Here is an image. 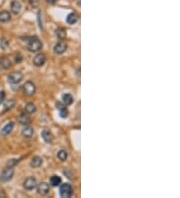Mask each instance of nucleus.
<instances>
[{
  "label": "nucleus",
  "mask_w": 180,
  "mask_h": 198,
  "mask_svg": "<svg viewBox=\"0 0 180 198\" xmlns=\"http://www.w3.org/2000/svg\"><path fill=\"white\" fill-rule=\"evenodd\" d=\"M24 41H26V45L27 48L29 51H32V52H37L42 48V42L40 41L39 39L37 38L36 36H30V37H22L21 38Z\"/></svg>",
  "instance_id": "f257e3e1"
},
{
  "label": "nucleus",
  "mask_w": 180,
  "mask_h": 198,
  "mask_svg": "<svg viewBox=\"0 0 180 198\" xmlns=\"http://www.w3.org/2000/svg\"><path fill=\"white\" fill-rule=\"evenodd\" d=\"M59 194L62 198H69L73 194V187H72L69 183L62 184L59 188Z\"/></svg>",
  "instance_id": "f03ea898"
},
{
  "label": "nucleus",
  "mask_w": 180,
  "mask_h": 198,
  "mask_svg": "<svg viewBox=\"0 0 180 198\" xmlns=\"http://www.w3.org/2000/svg\"><path fill=\"white\" fill-rule=\"evenodd\" d=\"M13 175H14V169H13V167H7V168L3 170L2 173L0 174V181L7 182L12 178Z\"/></svg>",
  "instance_id": "7ed1b4c3"
},
{
  "label": "nucleus",
  "mask_w": 180,
  "mask_h": 198,
  "mask_svg": "<svg viewBox=\"0 0 180 198\" xmlns=\"http://www.w3.org/2000/svg\"><path fill=\"white\" fill-rule=\"evenodd\" d=\"M23 79V74L19 71H15V72H11L10 74H8L7 76V80L8 82L12 83V84H17L20 83Z\"/></svg>",
  "instance_id": "20e7f679"
},
{
  "label": "nucleus",
  "mask_w": 180,
  "mask_h": 198,
  "mask_svg": "<svg viewBox=\"0 0 180 198\" xmlns=\"http://www.w3.org/2000/svg\"><path fill=\"white\" fill-rule=\"evenodd\" d=\"M23 91L27 96H32L36 91V86L32 81H26L23 85Z\"/></svg>",
  "instance_id": "39448f33"
},
{
  "label": "nucleus",
  "mask_w": 180,
  "mask_h": 198,
  "mask_svg": "<svg viewBox=\"0 0 180 198\" xmlns=\"http://www.w3.org/2000/svg\"><path fill=\"white\" fill-rule=\"evenodd\" d=\"M36 185H37V181H36V179L34 178V177H27V178L24 180V182H23L24 189H26L28 191L33 190L36 187Z\"/></svg>",
  "instance_id": "423d86ee"
},
{
  "label": "nucleus",
  "mask_w": 180,
  "mask_h": 198,
  "mask_svg": "<svg viewBox=\"0 0 180 198\" xmlns=\"http://www.w3.org/2000/svg\"><path fill=\"white\" fill-rule=\"evenodd\" d=\"M56 108H57L58 112H59L60 117L66 118L68 116L69 111H68V109L66 108V105H65L64 103H62V102H60V101H57L56 102Z\"/></svg>",
  "instance_id": "0eeeda50"
},
{
  "label": "nucleus",
  "mask_w": 180,
  "mask_h": 198,
  "mask_svg": "<svg viewBox=\"0 0 180 198\" xmlns=\"http://www.w3.org/2000/svg\"><path fill=\"white\" fill-rule=\"evenodd\" d=\"M45 61H46V56L43 53H37L35 57L33 58V63L35 66H42L44 65Z\"/></svg>",
  "instance_id": "6e6552de"
},
{
  "label": "nucleus",
  "mask_w": 180,
  "mask_h": 198,
  "mask_svg": "<svg viewBox=\"0 0 180 198\" xmlns=\"http://www.w3.org/2000/svg\"><path fill=\"white\" fill-rule=\"evenodd\" d=\"M49 190H50V187L49 185L46 183V182H41L40 184H38L37 186V192L40 194V195H47L49 193Z\"/></svg>",
  "instance_id": "1a4fd4ad"
},
{
  "label": "nucleus",
  "mask_w": 180,
  "mask_h": 198,
  "mask_svg": "<svg viewBox=\"0 0 180 198\" xmlns=\"http://www.w3.org/2000/svg\"><path fill=\"white\" fill-rule=\"evenodd\" d=\"M41 137L46 143H52L54 140V136L49 130H42L41 132Z\"/></svg>",
  "instance_id": "9d476101"
},
{
  "label": "nucleus",
  "mask_w": 180,
  "mask_h": 198,
  "mask_svg": "<svg viewBox=\"0 0 180 198\" xmlns=\"http://www.w3.org/2000/svg\"><path fill=\"white\" fill-rule=\"evenodd\" d=\"M21 3L18 2L17 0H13L11 1V4H10V9H11V12L14 13V14H18V13L21 11Z\"/></svg>",
  "instance_id": "9b49d317"
},
{
  "label": "nucleus",
  "mask_w": 180,
  "mask_h": 198,
  "mask_svg": "<svg viewBox=\"0 0 180 198\" xmlns=\"http://www.w3.org/2000/svg\"><path fill=\"white\" fill-rule=\"evenodd\" d=\"M67 49V45L65 43L63 42H58L55 44V46H54V52L56 53V54H62V53H64L65 51H66Z\"/></svg>",
  "instance_id": "f8f14e48"
},
{
  "label": "nucleus",
  "mask_w": 180,
  "mask_h": 198,
  "mask_svg": "<svg viewBox=\"0 0 180 198\" xmlns=\"http://www.w3.org/2000/svg\"><path fill=\"white\" fill-rule=\"evenodd\" d=\"M13 128H14V123H13V122H8V123L1 129V131H0V134H1L2 136L8 135L9 133H11V131L13 130Z\"/></svg>",
  "instance_id": "ddd939ff"
},
{
  "label": "nucleus",
  "mask_w": 180,
  "mask_h": 198,
  "mask_svg": "<svg viewBox=\"0 0 180 198\" xmlns=\"http://www.w3.org/2000/svg\"><path fill=\"white\" fill-rule=\"evenodd\" d=\"M9 67H11V62H10L9 58L5 57V56L0 58V70L8 69Z\"/></svg>",
  "instance_id": "4468645a"
},
{
  "label": "nucleus",
  "mask_w": 180,
  "mask_h": 198,
  "mask_svg": "<svg viewBox=\"0 0 180 198\" xmlns=\"http://www.w3.org/2000/svg\"><path fill=\"white\" fill-rule=\"evenodd\" d=\"M17 119H18L19 123L22 124V125H29V123H30V118H29V116L27 115L26 112L25 113L20 114L18 117H17Z\"/></svg>",
  "instance_id": "2eb2a0df"
},
{
  "label": "nucleus",
  "mask_w": 180,
  "mask_h": 198,
  "mask_svg": "<svg viewBox=\"0 0 180 198\" xmlns=\"http://www.w3.org/2000/svg\"><path fill=\"white\" fill-rule=\"evenodd\" d=\"M33 133H34L33 128L28 125H25V127H24L22 130V135H23V137H25V138H31L33 136Z\"/></svg>",
  "instance_id": "dca6fc26"
},
{
  "label": "nucleus",
  "mask_w": 180,
  "mask_h": 198,
  "mask_svg": "<svg viewBox=\"0 0 180 198\" xmlns=\"http://www.w3.org/2000/svg\"><path fill=\"white\" fill-rule=\"evenodd\" d=\"M66 21H67L68 24H70V25L75 24V23L78 21V15L76 14L75 12L70 13V14H68L66 17Z\"/></svg>",
  "instance_id": "f3484780"
},
{
  "label": "nucleus",
  "mask_w": 180,
  "mask_h": 198,
  "mask_svg": "<svg viewBox=\"0 0 180 198\" xmlns=\"http://www.w3.org/2000/svg\"><path fill=\"white\" fill-rule=\"evenodd\" d=\"M11 19V15L8 11L6 10H3V11H0V22H3V23H6L10 21Z\"/></svg>",
  "instance_id": "a211bd4d"
},
{
  "label": "nucleus",
  "mask_w": 180,
  "mask_h": 198,
  "mask_svg": "<svg viewBox=\"0 0 180 198\" xmlns=\"http://www.w3.org/2000/svg\"><path fill=\"white\" fill-rule=\"evenodd\" d=\"M42 158L39 156H34L32 159H31V162H30V165L33 167V168H38L40 167L41 164H42Z\"/></svg>",
  "instance_id": "6ab92c4d"
},
{
  "label": "nucleus",
  "mask_w": 180,
  "mask_h": 198,
  "mask_svg": "<svg viewBox=\"0 0 180 198\" xmlns=\"http://www.w3.org/2000/svg\"><path fill=\"white\" fill-rule=\"evenodd\" d=\"M55 35H56V37L58 39L63 40V39L66 38L67 31L64 28H57L56 30H55Z\"/></svg>",
  "instance_id": "aec40b11"
},
{
  "label": "nucleus",
  "mask_w": 180,
  "mask_h": 198,
  "mask_svg": "<svg viewBox=\"0 0 180 198\" xmlns=\"http://www.w3.org/2000/svg\"><path fill=\"white\" fill-rule=\"evenodd\" d=\"M62 101L65 105H71L73 103V97L70 93H65L62 95Z\"/></svg>",
  "instance_id": "412c9836"
},
{
  "label": "nucleus",
  "mask_w": 180,
  "mask_h": 198,
  "mask_svg": "<svg viewBox=\"0 0 180 198\" xmlns=\"http://www.w3.org/2000/svg\"><path fill=\"white\" fill-rule=\"evenodd\" d=\"M60 183H61V177L60 176L53 175L50 178V184L52 186H58V185H60Z\"/></svg>",
  "instance_id": "4be33fe9"
},
{
  "label": "nucleus",
  "mask_w": 180,
  "mask_h": 198,
  "mask_svg": "<svg viewBox=\"0 0 180 198\" xmlns=\"http://www.w3.org/2000/svg\"><path fill=\"white\" fill-rule=\"evenodd\" d=\"M36 111V106L33 103H27L25 106V112L27 114H32Z\"/></svg>",
  "instance_id": "5701e85b"
},
{
  "label": "nucleus",
  "mask_w": 180,
  "mask_h": 198,
  "mask_svg": "<svg viewBox=\"0 0 180 198\" xmlns=\"http://www.w3.org/2000/svg\"><path fill=\"white\" fill-rule=\"evenodd\" d=\"M57 157L61 160V161H65V160L67 159V157H68V153L65 151V150L62 149L57 153Z\"/></svg>",
  "instance_id": "b1692460"
},
{
  "label": "nucleus",
  "mask_w": 180,
  "mask_h": 198,
  "mask_svg": "<svg viewBox=\"0 0 180 198\" xmlns=\"http://www.w3.org/2000/svg\"><path fill=\"white\" fill-rule=\"evenodd\" d=\"M15 105V101L14 100H8L6 101L4 103V107H5V110H9V109L13 108V106Z\"/></svg>",
  "instance_id": "393cba45"
},
{
  "label": "nucleus",
  "mask_w": 180,
  "mask_h": 198,
  "mask_svg": "<svg viewBox=\"0 0 180 198\" xmlns=\"http://www.w3.org/2000/svg\"><path fill=\"white\" fill-rule=\"evenodd\" d=\"M22 60H23V56H22V54L17 53L16 55H15V62H16V63H20Z\"/></svg>",
  "instance_id": "a878e982"
},
{
  "label": "nucleus",
  "mask_w": 180,
  "mask_h": 198,
  "mask_svg": "<svg viewBox=\"0 0 180 198\" xmlns=\"http://www.w3.org/2000/svg\"><path fill=\"white\" fill-rule=\"evenodd\" d=\"M29 3L32 7H37L38 4H39V0H29Z\"/></svg>",
  "instance_id": "bb28decb"
},
{
  "label": "nucleus",
  "mask_w": 180,
  "mask_h": 198,
  "mask_svg": "<svg viewBox=\"0 0 180 198\" xmlns=\"http://www.w3.org/2000/svg\"><path fill=\"white\" fill-rule=\"evenodd\" d=\"M16 163H17V160H15V159L10 160V161H8V163H7V167H13Z\"/></svg>",
  "instance_id": "cd10ccee"
},
{
  "label": "nucleus",
  "mask_w": 180,
  "mask_h": 198,
  "mask_svg": "<svg viewBox=\"0 0 180 198\" xmlns=\"http://www.w3.org/2000/svg\"><path fill=\"white\" fill-rule=\"evenodd\" d=\"M4 98H5V92L1 91V92H0V104L2 103V101L4 100Z\"/></svg>",
  "instance_id": "c85d7f7f"
},
{
  "label": "nucleus",
  "mask_w": 180,
  "mask_h": 198,
  "mask_svg": "<svg viewBox=\"0 0 180 198\" xmlns=\"http://www.w3.org/2000/svg\"><path fill=\"white\" fill-rule=\"evenodd\" d=\"M5 196H6V193L2 189H0V197H5Z\"/></svg>",
  "instance_id": "c756f323"
},
{
  "label": "nucleus",
  "mask_w": 180,
  "mask_h": 198,
  "mask_svg": "<svg viewBox=\"0 0 180 198\" xmlns=\"http://www.w3.org/2000/svg\"><path fill=\"white\" fill-rule=\"evenodd\" d=\"M47 3H49V4H55V3L57 2V0H46Z\"/></svg>",
  "instance_id": "7c9ffc66"
}]
</instances>
